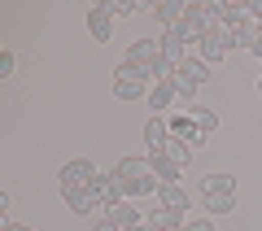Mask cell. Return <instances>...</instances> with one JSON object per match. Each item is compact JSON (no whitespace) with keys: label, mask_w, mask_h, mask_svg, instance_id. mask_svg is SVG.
<instances>
[{"label":"cell","mask_w":262,"mask_h":231,"mask_svg":"<svg viewBox=\"0 0 262 231\" xmlns=\"http://www.w3.org/2000/svg\"><path fill=\"white\" fill-rule=\"evenodd\" d=\"M144 227L149 231H184V214H170V210H149L144 214Z\"/></svg>","instance_id":"14"},{"label":"cell","mask_w":262,"mask_h":231,"mask_svg":"<svg viewBox=\"0 0 262 231\" xmlns=\"http://www.w3.org/2000/svg\"><path fill=\"white\" fill-rule=\"evenodd\" d=\"M105 218L114 222L118 231H131V227H140V210H131V201H122V205H114V210H105Z\"/></svg>","instance_id":"18"},{"label":"cell","mask_w":262,"mask_h":231,"mask_svg":"<svg viewBox=\"0 0 262 231\" xmlns=\"http://www.w3.org/2000/svg\"><path fill=\"white\" fill-rule=\"evenodd\" d=\"M61 201H66L70 214H96V210H101L96 196H92V188H61Z\"/></svg>","instance_id":"11"},{"label":"cell","mask_w":262,"mask_h":231,"mask_svg":"<svg viewBox=\"0 0 262 231\" xmlns=\"http://www.w3.org/2000/svg\"><path fill=\"white\" fill-rule=\"evenodd\" d=\"M101 5L114 13V18H131V13H140V5H136V0H101Z\"/></svg>","instance_id":"23"},{"label":"cell","mask_w":262,"mask_h":231,"mask_svg":"<svg viewBox=\"0 0 262 231\" xmlns=\"http://www.w3.org/2000/svg\"><path fill=\"white\" fill-rule=\"evenodd\" d=\"M184 9H188V0H162V5H153V13L162 18V27H179L184 22Z\"/></svg>","instance_id":"20"},{"label":"cell","mask_w":262,"mask_h":231,"mask_svg":"<svg viewBox=\"0 0 262 231\" xmlns=\"http://www.w3.org/2000/svg\"><path fill=\"white\" fill-rule=\"evenodd\" d=\"M88 35H92L96 44H110V35H114V13L105 9V5H92V9H88Z\"/></svg>","instance_id":"9"},{"label":"cell","mask_w":262,"mask_h":231,"mask_svg":"<svg viewBox=\"0 0 262 231\" xmlns=\"http://www.w3.org/2000/svg\"><path fill=\"white\" fill-rule=\"evenodd\" d=\"M184 231H214V222L210 218H192V222H184Z\"/></svg>","instance_id":"27"},{"label":"cell","mask_w":262,"mask_h":231,"mask_svg":"<svg viewBox=\"0 0 262 231\" xmlns=\"http://www.w3.org/2000/svg\"><path fill=\"white\" fill-rule=\"evenodd\" d=\"M170 135H175V140H184V144L188 148H196V144H206V135H201V131H196V122H192V113H188V109H175V113H170Z\"/></svg>","instance_id":"8"},{"label":"cell","mask_w":262,"mask_h":231,"mask_svg":"<svg viewBox=\"0 0 262 231\" xmlns=\"http://www.w3.org/2000/svg\"><path fill=\"white\" fill-rule=\"evenodd\" d=\"M110 175H114V188H118L122 201H140V196H149V192L162 188L158 175H153V166H149V157H122Z\"/></svg>","instance_id":"1"},{"label":"cell","mask_w":262,"mask_h":231,"mask_svg":"<svg viewBox=\"0 0 262 231\" xmlns=\"http://www.w3.org/2000/svg\"><path fill=\"white\" fill-rule=\"evenodd\" d=\"M253 57H262V27H258V39H253V48H249Z\"/></svg>","instance_id":"30"},{"label":"cell","mask_w":262,"mask_h":231,"mask_svg":"<svg viewBox=\"0 0 262 231\" xmlns=\"http://www.w3.org/2000/svg\"><path fill=\"white\" fill-rule=\"evenodd\" d=\"M162 57H166V61H175V65H184V61H188V39L179 35L175 27L162 31Z\"/></svg>","instance_id":"13"},{"label":"cell","mask_w":262,"mask_h":231,"mask_svg":"<svg viewBox=\"0 0 262 231\" xmlns=\"http://www.w3.org/2000/svg\"><path fill=\"white\" fill-rule=\"evenodd\" d=\"M96 175H101V170H96L88 157H75V161H66V166L57 170L61 188H92V183H96Z\"/></svg>","instance_id":"6"},{"label":"cell","mask_w":262,"mask_h":231,"mask_svg":"<svg viewBox=\"0 0 262 231\" xmlns=\"http://www.w3.org/2000/svg\"><path fill=\"white\" fill-rule=\"evenodd\" d=\"M92 196H96V205H101V210H114V205H122L118 188H114V175H96V183H92Z\"/></svg>","instance_id":"15"},{"label":"cell","mask_w":262,"mask_h":231,"mask_svg":"<svg viewBox=\"0 0 262 231\" xmlns=\"http://www.w3.org/2000/svg\"><path fill=\"white\" fill-rule=\"evenodd\" d=\"M258 27H262V22H253V18L236 22V27H232V35H236V48H245V53H249V48H253V39H258Z\"/></svg>","instance_id":"22"},{"label":"cell","mask_w":262,"mask_h":231,"mask_svg":"<svg viewBox=\"0 0 262 231\" xmlns=\"http://www.w3.org/2000/svg\"><path fill=\"white\" fill-rule=\"evenodd\" d=\"M249 18H253V22H262V0H249Z\"/></svg>","instance_id":"28"},{"label":"cell","mask_w":262,"mask_h":231,"mask_svg":"<svg viewBox=\"0 0 262 231\" xmlns=\"http://www.w3.org/2000/svg\"><path fill=\"white\" fill-rule=\"evenodd\" d=\"M206 79H210V65L201 61V57H188V61L179 65V74H175V92L179 96H196Z\"/></svg>","instance_id":"5"},{"label":"cell","mask_w":262,"mask_h":231,"mask_svg":"<svg viewBox=\"0 0 262 231\" xmlns=\"http://www.w3.org/2000/svg\"><path fill=\"white\" fill-rule=\"evenodd\" d=\"M153 83H158V79H153L149 70H140V65H131V61L114 65V96H118V101H149Z\"/></svg>","instance_id":"2"},{"label":"cell","mask_w":262,"mask_h":231,"mask_svg":"<svg viewBox=\"0 0 262 231\" xmlns=\"http://www.w3.org/2000/svg\"><path fill=\"white\" fill-rule=\"evenodd\" d=\"M201 196H236V175H206L201 179Z\"/></svg>","instance_id":"17"},{"label":"cell","mask_w":262,"mask_h":231,"mask_svg":"<svg viewBox=\"0 0 262 231\" xmlns=\"http://www.w3.org/2000/svg\"><path fill=\"white\" fill-rule=\"evenodd\" d=\"M149 157V166H153V175H158V183H179V161L170 157V153H144Z\"/></svg>","instance_id":"12"},{"label":"cell","mask_w":262,"mask_h":231,"mask_svg":"<svg viewBox=\"0 0 262 231\" xmlns=\"http://www.w3.org/2000/svg\"><path fill=\"white\" fill-rule=\"evenodd\" d=\"M158 205H162V210H170V214H184L188 210V192L179 183H162L158 188Z\"/></svg>","instance_id":"16"},{"label":"cell","mask_w":262,"mask_h":231,"mask_svg":"<svg viewBox=\"0 0 262 231\" xmlns=\"http://www.w3.org/2000/svg\"><path fill=\"white\" fill-rule=\"evenodd\" d=\"M166 153H170V157L179 161V166H188V157H192V148H188L184 140H175V135H170V144H166Z\"/></svg>","instance_id":"25"},{"label":"cell","mask_w":262,"mask_h":231,"mask_svg":"<svg viewBox=\"0 0 262 231\" xmlns=\"http://www.w3.org/2000/svg\"><path fill=\"white\" fill-rule=\"evenodd\" d=\"M166 144H170V122L162 118V113H153V118L144 122V148H149V153H166Z\"/></svg>","instance_id":"10"},{"label":"cell","mask_w":262,"mask_h":231,"mask_svg":"<svg viewBox=\"0 0 262 231\" xmlns=\"http://www.w3.org/2000/svg\"><path fill=\"white\" fill-rule=\"evenodd\" d=\"M92 231H118V227H114V222H110V218H105V214H101V218H96V227H92Z\"/></svg>","instance_id":"29"},{"label":"cell","mask_w":262,"mask_h":231,"mask_svg":"<svg viewBox=\"0 0 262 231\" xmlns=\"http://www.w3.org/2000/svg\"><path fill=\"white\" fill-rule=\"evenodd\" d=\"M236 48V35H232V27H223V22H210V31H206V39L196 44V57L206 65H214V61H223L227 53Z\"/></svg>","instance_id":"3"},{"label":"cell","mask_w":262,"mask_h":231,"mask_svg":"<svg viewBox=\"0 0 262 231\" xmlns=\"http://www.w3.org/2000/svg\"><path fill=\"white\" fill-rule=\"evenodd\" d=\"M5 231H35V227H22V222H5Z\"/></svg>","instance_id":"31"},{"label":"cell","mask_w":262,"mask_h":231,"mask_svg":"<svg viewBox=\"0 0 262 231\" xmlns=\"http://www.w3.org/2000/svg\"><path fill=\"white\" fill-rule=\"evenodd\" d=\"M258 96H262V79H258Z\"/></svg>","instance_id":"32"},{"label":"cell","mask_w":262,"mask_h":231,"mask_svg":"<svg viewBox=\"0 0 262 231\" xmlns=\"http://www.w3.org/2000/svg\"><path fill=\"white\" fill-rule=\"evenodd\" d=\"M175 83H153V92H149V101H144V105H149V109L153 113H166L170 109V105H175Z\"/></svg>","instance_id":"19"},{"label":"cell","mask_w":262,"mask_h":231,"mask_svg":"<svg viewBox=\"0 0 262 231\" xmlns=\"http://www.w3.org/2000/svg\"><path fill=\"white\" fill-rule=\"evenodd\" d=\"M122 61H131V65H140V70H158L162 65V39H136V44L127 48V57Z\"/></svg>","instance_id":"7"},{"label":"cell","mask_w":262,"mask_h":231,"mask_svg":"<svg viewBox=\"0 0 262 231\" xmlns=\"http://www.w3.org/2000/svg\"><path fill=\"white\" fill-rule=\"evenodd\" d=\"M188 113H192V122H196V131H201V135H214V127H219V113L214 109H206V105H188Z\"/></svg>","instance_id":"21"},{"label":"cell","mask_w":262,"mask_h":231,"mask_svg":"<svg viewBox=\"0 0 262 231\" xmlns=\"http://www.w3.org/2000/svg\"><path fill=\"white\" fill-rule=\"evenodd\" d=\"M206 210H210V218H219V214H232V210H236V196H210Z\"/></svg>","instance_id":"24"},{"label":"cell","mask_w":262,"mask_h":231,"mask_svg":"<svg viewBox=\"0 0 262 231\" xmlns=\"http://www.w3.org/2000/svg\"><path fill=\"white\" fill-rule=\"evenodd\" d=\"M210 5L206 0H188V9H184V22H179V35L188 39V44H201V39H206V31H210Z\"/></svg>","instance_id":"4"},{"label":"cell","mask_w":262,"mask_h":231,"mask_svg":"<svg viewBox=\"0 0 262 231\" xmlns=\"http://www.w3.org/2000/svg\"><path fill=\"white\" fill-rule=\"evenodd\" d=\"M9 74H13V53L5 48V53H0V79H9Z\"/></svg>","instance_id":"26"}]
</instances>
